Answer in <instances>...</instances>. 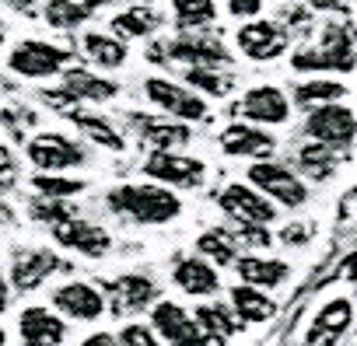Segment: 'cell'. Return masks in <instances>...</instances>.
I'll list each match as a JSON object with an SVG mask.
<instances>
[{"label":"cell","instance_id":"f546056e","mask_svg":"<svg viewBox=\"0 0 357 346\" xmlns=\"http://www.w3.org/2000/svg\"><path fill=\"white\" fill-rule=\"evenodd\" d=\"M70 123L81 129V136L102 150H126V136L116 129V123L109 116H98V112H84V109H74L70 112Z\"/></svg>","mask_w":357,"mask_h":346},{"label":"cell","instance_id":"30bf717a","mask_svg":"<svg viewBox=\"0 0 357 346\" xmlns=\"http://www.w3.org/2000/svg\"><path fill=\"white\" fill-rule=\"evenodd\" d=\"M25 154L39 171H74L88 164V147L67 133H39L25 143Z\"/></svg>","mask_w":357,"mask_h":346},{"label":"cell","instance_id":"d6986e66","mask_svg":"<svg viewBox=\"0 0 357 346\" xmlns=\"http://www.w3.org/2000/svg\"><path fill=\"white\" fill-rule=\"evenodd\" d=\"M56 269H67V262L56 252H50V249H18L11 255V276L8 280H11L15 290H36Z\"/></svg>","mask_w":357,"mask_h":346},{"label":"cell","instance_id":"836d02e7","mask_svg":"<svg viewBox=\"0 0 357 346\" xmlns=\"http://www.w3.org/2000/svg\"><path fill=\"white\" fill-rule=\"evenodd\" d=\"M197 252L204 259H211L214 266H235V259L242 255V245H238L235 231H228V228H207L197 238Z\"/></svg>","mask_w":357,"mask_h":346},{"label":"cell","instance_id":"7c38bea8","mask_svg":"<svg viewBox=\"0 0 357 346\" xmlns=\"http://www.w3.org/2000/svg\"><path fill=\"white\" fill-rule=\"evenodd\" d=\"M291 112H294V102H291V91L277 88V84H252L242 102H238V116L256 123V126H287L291 123Z\"/></svg>","mask_w":357,"mask_h":346},{"label":"cell","instance_id":"52a82bcc","mask_svg":"<svg viewBox=\"0 0 357 346\" xmlns=\"http://www.w3.org/2000/svg\"><path fill=\"white\" fill-rule=\"evenodd\" d=\"M74 63V53L46 42V39H22L11 53H8V70L25 77V81H46V77H60L67 67Z\"/></svg>","mask_w":357,"mask_h":346},{"label":"cell","instance_id":"277c9868","mask_svg":"<svg viewBox=\"0 0 357 346\" xmlns=\"http://www.w3.org/2000/svg\"><path fill=\"white\" fill-rule=\"evenodd\" d=\"M245 182H252L259 193H266L280 210H301L312 200V189L301 179V171H294V168H287L284 161H273V157L252 161L245 168Z\"/></svg>","mask_w":357,"mask_h":346},{"label":"cell","instance_id":"484cf974","mask_svg":"<svg viewBox=\"0 0 357 346\" xmlns=\"http://www.w3.org/2000/svg\"><path fill=\"white\" fill-rule=\"evenodd\" d=\"M60 81H63V88L84 105H102V102H112L116 95H119V84L116 81H109V77H102V74H95V70H88V67H67L63 74H60Z\"/></svg>","mask_w":357,"mask_h":346},{"label":"cell","instance_id":"d590c367","mask_svg":"<svg viewBox=\"0 0 357 346\" xmlns=\"http://www.w3.org/2000/svg\"><path fill=\"white\" fill-rule=\"evenodd\" d=\"M197 315V325L204 336H214V339H228L235 332V322L228 318V308H218V304H204L193 311Z\"/></svg>","mask_w":357,"mask_h":346},{"label":"cell","instance_id":"60d3db41","mask_svg":"<svg viewBox=\"0 0 357 346\" xmlns=\"http://www.w3.org/2000/svg\"><path fill=\"white\" fill-rule=\"evenodd\" d=\"M11 175H15V154L8 143H0V186H11Z\"/></svg>","mask_w":357,"mask_h":346},{"label":"cell","instance_id":"9c48e42d","mask_svg":"<svg viewBox=\"0 0 357 346\" xmlns=\"http://www.w3.org/2000/svg\"><path fill=\"white\" fill-rule=\"evenodd\" d=\"M305 136L329 143L336 150H350L357 143V112L343 102H329L319 109H308L305 116Z\"/></svg>","mask_w":357,"mask_h":346},{"label":"cell","instance_id":"3957f363","mask_svg":"<svg viewBox=\"0 0 357 346\" xmlns=\"http://www.w3.org/2000/svg\"><path fill=\"white\" fill-rule=\"evenodd\" d=\"M154 63H183V67H231V49L221 36H211L207 29L178 32L168 42H158L147 53Z\"/></svg>","mask_w":357,"mask_h":346},{"label":"cell","instance_id":"ab89813d","mask_svg":"<svg viewBox=\"0 0 357 346\" xmlns=\"http://www.w3.org/2000/svg\"><path fill=\"white\" fill-rule=\"evenodd\" d=\"M266 8V0H228V15L238 18V22H249V18H259Z\"/></svg>","mask_w":357,"mask_h":346},{"label":"cell","instance_id":"ffe728a7","mask_svg":"<svg viewBox=\"0 0 357 346\" xmlns=\"http://www.w3.org/2000/svg\"><path fill=\"white\" fill-rule=\"evenodd\" d=\"M221 150L228 157H249V161H259V157H273L277 154V140L273 133H266V126H256V123H228L221 129Z\"/></svg>","mask_w":357,"mask_h":346},{"label":"cell","instance_id":"d4e9b609","mask_svg":"<svg viewBox=\"0 0 357 346\" xmlns=\"http://www.w3.org/2000/svg\"><path fill=\"white\" fill-rule=\"evenodd\" d=\"M109 29L116 36H123L126 42L130 39H154L165 29V15L154 4H126L123 11H116L109 18Z\"/></svg>","mask_w":357,"mask_h":346},{"label":"cell","instance_id":"44dd1931","mask_svg":"<svg viewBox=\"0 0 357 346\" xmlns=\"http://www.w3.org/2000/svg\"><path fill=\"white\" fill-rule=\"evenodd\" d=\"M109 311L112 315H137V311H151V304L158 301V283L144 273H123L109 283Z\"/></svg>","mask_w":357,"mask_h":346},{"label":"cell","instance_id":"8d00e7d4","mask_svg":"<svg viewBox=\"0 0 357 346\" xmlns=\"http://www.w3.org/2000/svg\"><path fill=\"white\" fill-rule=\"evenodd\" d=\"M29 214H32V221H39V224H46V228L77 217L74 203H67V200H50V196H39V200L29 207Z\"/></svg>","mask_w":357,"mask_h":346},{"label":"cell","instance_id":"83f0119b","mask_svg":"<svg viewBox=\"0 0 357 346\" xmlns=\"http://www.w3.org/2000/svg\"><path fill=\"white\" fill-rule=\"evenodd\" d=\"M231 301V315H238L245 325H263L277 315V301L270 297V290H259L252 283H238L228 290Z\"/></svg>","mask_w":357,"mask_h":346},{"label":"cell","instance_id":"ac0fdd59","mask_svg":"<svg viewBox=\"0 0 357 346\" xmlns=\"http://www.w3.org/2000/svg\"><path fill=\"white\" fill-rule=\"evenodd\" d=\"M172 280L186 297H197V301H211L221 294V273L204 255H178L172 262Z\"/></svg>","mask_w":357,"mask_h":346},{"label":"cell","instance_id":"f35d334b","mask_svg":"<svg viewBox=\"0 0 357 346\" xmlns=\"http://www.w3.org/2000/svg\"><path fill=\"white\" fill-rule=\"evenodd\" d=\"M235 238H238V245H245V249H266V245L273 242L270 231H266V224H238Z\"/></svg>","mask_w":357,"mask_h":346},{"label":"cell","instance_id":"1f68e13d","mask_svg":"<svg viewBox=\"0 0 357 346\" xmlns=\"http://www.w3.org/2000/svg\"><path fill=\"white\" fill-rule=\"evenodd\" d=\"M168 8L178 32L211 29L218 22V0H168Z\"/></svg>","mask_w":357,"mask_h":346},{"label":"cell","instance_id":"ee69618b","mask_svg":"<svg viewBox=\"0 0 357 346\" xmlns=\"http://www.w3.org/2000/svg\"><path fill=\"white\" fill-rule=\"evenodd\" d=\"M81 346H123V339L116 332H91L81 339Z\"/></svg>","mask_w":357,"mask_h":346},{"label":"cell","instance_id":"6da1fadb","mask_svg":"<svg viewBox=\"0 0 357 346\" xmlns=\"http://www.w3.org/2000/svg\"><path fill=\"white\" fill-rule=\"evenodd\" d=\"M105 207L116 217H126L140 228H165L183 217V200L172 186H161L154 179L147 182H123L105 193Z\"/></svg>","mask_w":357,"mask_h":346},{"label":"cell","instance_id":"bcb514c9","mask_svg":"<svg viewBox=\"0 0 357 346\" xmlns=\"http://www.w3.org/2000/svg\"><path fill=\"white\" fill-rule=\"evenodd\" d=\"M8 304H11V280L0 273V315L8 311Z\"/></svg>","mask_w":357,"mask_h":346},{"label":"cell","instance_id":"4dcf8cb0","mask_svg":"<svg viewBox=\"0 0 357 346\" xmlns=\"http://www.w3.org/2000/svg\"><path fill=\"white\" fill-rule=\"evenodd\" d=\"M340 154L343 150H336V147H329V143H319V140H308L305 147H298V171L301 175H308L312 182H326V179H333V171H336V164H340Z\"/></svg>","mask_w":357,"mask_h":346},{"label":"cell","instance_id":"f6af8a7d","mask_svg":"<svg viewBox=\"0 0 357 346\" xmlns=\"http://www.w3.org/2000/svg\"><path fill=\"white\" fill-rule=\"evenodd\" d=\"M312 11H326V15H336V11H347L350 0H308Z\"/></svg>","mask_w":357,"mask_h":346},{"label":"cell","instance_id":"5bb4252c","mask_svg":"<svg viewBox=\"0 0 357 346\" xmlns=\"http://www.w3.org/2000/svg\"><path fill=\"white\" fill-rule=\"evenodd\" d=\"M354 301L350 297H329L315 308L308 329H305V343L301 346H336L350 325H354Z\"/></svg>","mask_w":357,"mask_h":346},{"label":"cell","instance_id":"ba28073f","mask_svg":"<svg viewBox=\"0 0 357 346\" xmlns=\"http://www.w3.org/2000/svg\"><path fill=\"white\" fill-rule=\"evenodd\" d=\"M147 179L172 186V189H200L207 182V164L183 150H151L140 164Z\"/></svg>","mask_w":357,"mask_h":346},{"label":"cell","instance_id":"7bdbcfd3","mask_svg":"<svg viewBox=\"0 0 357 346\" xmlns=\"http://www.w3.org/2000/svg\"><path fill=\"white\" fill-rule=\"evenodd\" d=\"M4 4H8L11 11L25 15V18H36V15L43 11V4H46V0H4Z\"/></svg>","mask_w":357,"mask_h":346},{"label":"cell","instance_id":"816d5d0a","mask_svg":"<svg viewBox=\"0 0 357 346\" xmlns=\"http://www.w3.org/2000/svg\"><path fill=\"white\" fill-rule=\"evenodd\" d=\"M4 36H8V29H4V22H0V46H4Z\"/></svg>","mask_w":357,"mask_h":346},{"label":"cell","instance_id":"603a6c76","mask_svg":"<svg viewBox=\"0 0 357 346\" xmlns=\"http://www.w3.org/2000/svg\"><path fill=\"white\" fill-rule=\"evenodd\" d=\"M18 336L25 346H63V336H67V325L60 315H53L50 308H25L18 315Z\"/></svg>","mask_w":357,"mask_h":346},{"label":"cell","instance_id":"f1b7e54d","mask_svg":"<svg viewBox=\"0 0 357 346\" xmlns=\"http://www.w3.org/2000/svg\"><path fill=\"white\" fill-rule=\"evenodd\" d=\"M102 4H105V0H46V4H43V18L56 32H74V29L88 25L98 15Z\"/></svg>","mask_w":357,"mask_h":346},{"label":"cell","instance_id":"f907efd6","mask_svg":"<svg viewBox=\"0 0 357 346\" xmlns=\"http://www.w3.org/2000/svg\"><path fill=\"white\" fill-rule=\"evenodd\" d=\"M123 4H154V0H123Z\"/></svg>","mask_w":357,"mask_h":346},{"label":"cell","instance_id":"7dc6e473","mask_svg":"<svg viewBox=\"0 0 357 346\" xmlns=\"http://www.w3.org/2000/svg\"><path fill=\"white\" fill-rule=\"evenodd\" d=\"M11 221H15V210H11V203H8L4 196H0V228L11 224Z\"/></svg>","mask_w":357,"mask_h":346},{"label":"cell","instance_id":"d6a6232c","mask_svg":"<svg viewBox=\"0 0 357 346\" xmlns=\"http://www.w3.org/2000/svg\"><path fill=\"white\" fill-rule=\"evenodd\" d=\"M183 81L207 98H228L235 91V74L228 67H183Z\"/></svg>","mask_w":357,"mask_h":346},{"label":"cell","instance_id":"9a60e30c","mask_svg":"<svg viewBox=\"0 0 357 346\" xmlns=\"http://www.w3.org/2000/svg\"><path fill=\"white\" fill-rule=\"evenodd\" d=\"M151 325L165 339V346H200V339H204L197 315L186 311L178 301H154L151 304Z\"/></svg>","mask_w":357,"mask_h":346},{"label":"cell","instance_id":"2e32d148","mask_svg":"<svg viewBox=\"0 0 357 346\" xmlns=\"http://www.w3.org/2000/svg\"><path fill=\"white\" fill-rule=\"evenodd\" d=\"M53 308L74 322H98L105 311H109V297L105 290H98L95 283H84V280H70V283H60L53 290Z\"/></svg>","mask_w":357,"mask_h":346},{"label":"cell","instance_id":"7a4b0ae2","mask_svg":"<svg viewBox=\"0 0 357 346\" xmlns=\"http://www.w3.org/2000/svg\"><path fill=\"white\" fill-rule=\"evenodd\" d=\"M291 70L294 74H354L357 70V39L354 29L329 18L319 29L315 42H301L298 49H291Z\"/></svg>","mask_w":357,"mask_h":346},{"label":"cell","instance_id":"74e56055","mask_svg":"<svg viewBox=\"0 0 357 346\" xmlns=\"http://www.w3.org/2000/svg\"><path fill=\"white\" fill-rule=\"evenodd\" d=\"M119 339H123V346H165V339L154 332V325H144V322H126L119 329Z\"/></svg>","mask_w":357,"mask_h":346},{"label":"cell","instance_id":"b9f144b4","mask_svg":"<svg viewBox=\"0 0 357 346\" xmlns=\"http://www.w3.org/2000/svg\"><path fill=\"white\" fill-rule=\"evenodd\" d=\"M308 238H312V231H308L305 224H287V228L280 231V242H284V245H305Z\"/></svg>","mask_w":357,"mask_h":346},{"label":"cell","instance_id":"4316f807","mask_svg":"<svg viewBox=\"0 0 357 346\" xmlns=\"http://www.w3.org/2000/svg\"><path fill=\"white\" fill-rule=\"evenodd\" d=\"M347 84L340 77H326V74H308L305 81H298L291 88V102L298 109H319V105H329V102H343L347 98Z\"/></svg>","mask_w":357,"mask_h":346},{"label":"cell","instance_id":"681fc988","mask_svg":"<svg viewBox=\"0 0 357 346\" xmlns=\"http://www.w3.org/2000/svg\"><path fill=\"white\" fill-rule=\"evenodd\" d=\"M0 346H8V329H0Z\"/></svg>","mask_w":357,"mask_h":346},{"label":"cell","instance_id":"8fae6325","mask_svg":"<svg viewBox=\"0 0 357 346\" xmlns=\"http://www.w3.org/2000/svg\"><path fill=\"white\" fill-rule=\"evenodd\" d=\"M218 207L235 224H266L270 228L277 221V214H280V207L266 193H259L252 182H228L221 189V196H218Z\"/></svg>","mask_w":357,"mask_h":346},{"label":"cell","instance_id":"5b68a950","mask_svg":"<svg viewBox=\"0 0 357 346\" xmlns=\"http://www.w3.org/2000/svg\"><path fill=\"white\" fill-rule=\"evenodd\" d=\"M144 98L158 112H165L172 119H183V123H204V119H211L207 95H200L186 81H175V77H165V74L144 77Z\"/></svg>","mask_w":357,"mask_h":346},{"label":"cell","instance_id":"e0dca14e","mask_svg":"<svg viewBox=\"0 0 357 346\" xmlns=\"http://www.w3.org/2000/svg\"><path fill=\"white\" fill-rule=\"evenodd\" d=\"M53 242L84 255V259H105L112 252V235L102 228V224H91V221H81V217H70L63 224H53Z\"/></svg>","mask_w":357,"mask_h":346},{"label":"cell","instance_id":"8992f818","mask_svg":"<svg viewBox=\"0 0 357 346\" xmlns=\"http://www.w3.org/2000/svg\"><path fill=\"white\" fill-rule=\"evenodd\" d=\"M294 36L287 32L284 22L273 18H249L235 29V49L249 60V63H273L284 60V53H291Z\"/></svg>","mask_w":357,"mask_h":346},{"label":"cell","instance_id":"7402d4cb","mask_svg":"<svg viewBox=\"0 0 357 346\" xmlns=\"http://www.w3.org/2000/svg\"><path fill=\"white\" fill-rule=\"evenodd\" d=\"M231 269L238 273L242 283H252L259 290H277L291 280V262L277 255H263V252H242Z\"/></svg>","mask_w":357,"mask_h":346},{"label":"cell","instance_id":"4fadbf2b","mask_svg":"<svg viewBox=\"0 0 357 346\" xmlns=\"http://www.w3.org/2000/svg\"><path fill=\"white\" fill-rule=\"evenodd\" d=\"M130 129L137 133L140 143H147L151 150H183L193 140V123L172 119L165 112H130Z\"/></svg>","mask_w":357,"mask_h":346},{"label":"cell","instance_id":"cb8c5ba5","mask_svg":"<svg viewBox=\"0 0 357 346\" xmlns=\"http://www.w3.org/2000/svg\"><path fill=\"white\" fill-rule=\"evenodd\" d=\"M81 56L98 70H123L130 63V46L116 32H84L81 36Z\"/></svg>","mask_w":357,"mask_h":346},{"label":"cell","instance_id":"c3c4849f","mask_svg":"<svg viewBox=\"0 0 357 346\" xmlns=\"http://www.w3.org/2000/svg\"><path fill=\"white\" fill-rule=\"evenodd\" d=\"M343 273H347L350 280H357V252H350V255H347V262H343Z\"/></svg>","mask_w":357,"mask_h":346},{"label":"cell","instance_id":"e575fe53","mask_svg":"<svg viewBox=\"0 0 357 346\" xmlns=\"http://www.w3.org/2000/svg\"><path fill=\"white\" fill-rule=\"evenodd\" d=\"M32 189L50 200H74L84 193V179H70L63 171H46V175H32Z\"/></svg>","mask_w":357,"mask_h":346}]
</instances>
